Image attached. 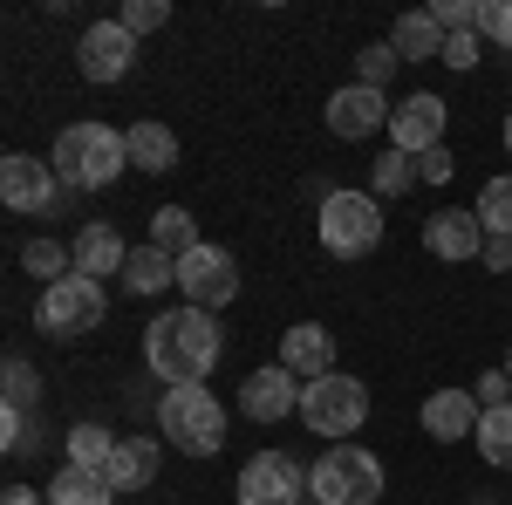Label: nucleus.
Wrapping results in <instances>:
<instances>
[{
    "mask_svg": "<svg viewBox=\"0 0 512 505\" xmlns=\"http://www.w3.org/2000/svg\"><path fill=\"white\" fill-rule=\"evenodd\" d=\"M424 253H437V260H478L485 253L478 212H431L424 219Z\"/></svg>",
    "mask_w": 512,
    "mask_h": 505,
    "instance_id": "f3484780",
    "label": "nucleus"
},
{
    "mask_svg": "<svg viewBox=\"0 0 512 505\" xmlns=\"http://www.w3.org/2000/svg\"><path fill=\"white\" fill-rule=\"evenodd\" d=\"M478 417H485V410H478V396H472V389H458V383L424 396V437H437V444L478 437Z\"/></svg>",
    "mask_w": 512,
    "mask_h": 505,
    "instance_id": "dca6fc26",
    "label": "nucleus"
},
{
    "mask_svg": "<svg viewBox=\"0 0 512 505\" xmlns=\"http://www.w3.org/2000/svg\"><path fill=\"white\" fill-rule=\"evenodd\" d=\"M301 424L315 430V437H335V444H349L355 430L369 424V383H355V376H321V383H301Z\"/></svg>",
    "mask_w": 512,
    "mask_h": 505,
    "instance_id": "423d86ee",
    "label": "nucleus"
},
{
    "mask_svg": "<svg viewBox=\"0 0 512 505\" xmlns=\"http://www.w3.org/2000/svg\"><path fill=\"white\" fill-rule=\"evenodd\" d=\"M444 96H431V89H417V96H403L396 103V117H390V144L396 151H410V157H424L444 144Z\"/></svg>",
    "mask_w": 512,
    "mask_h": 505,
    "instance_id": "f8f14e48",
    "label": "nucleus"
},
{
    "mask_svg": "<svg viewBox=\"0 0 512 505\" xmlns=\"http://www.w3.org/2000/svg\"><path fill=\"white\" fill-rule=\"evenodd\" d=\"M444 69H478V35H444Z\"/></svg>",
    "mask_w": 512,
    "mask_h": 505,
    "instance_id": "c9c22d12",
    "label": "nucleus"
},
{
    "mask_svg": "<svg viewBox=\"0 0 512 505\" xmlns=\"http://www.w3.org/2000/svg\"><path fill=\"white\" fill-rule=\"evenodd\" d=\"M280 369H287V376H301V383L335 376V335H328L321 321H294V328L280 335Z\"/></svg>",
    "mask_w": 512,
    "mask_h": 505,
    "instance_id": "2eb2a0df",
    "label": "nucleus"
},
{
    "mask_svg": "<svg viewBox=\"0 0 512 505\" xmlns=\"http://www.w3.org/2000/svg\"><path fill=\"white\" fill-rule=\"evenodd\" d=\"M506 157H512V110H506Z\"/></svg>",
    "mask_w": 512,
    "mask_h": 505,
    "instance_id": "ea45409f",
    "label": "nucleus"
},
{
    "mask_svg": "<svg viewBox=\"0 0 512 505\" xmlns=\"http://www.w3.org/2000/svg\"><path fill=\"white\" fill-rule=\"evenodd\" d=\"M117 444H123V437H110L103 424H76V430H69V465H82V471H110Z\"/></svg>",
    "mask_w": 512,
    "mask_h": 505,
    "instance_id": "393cba45",
    "label": "nucleus"
},
{
    "mask_svg": "<svg viewBox=\"0 0 512 505\" xmlns=\"http://www.w3.org/2000/svg\"><path fill=\"white\" fill-rule=\"evenodd\" d=\"M499 369H506V376H512V342H506V362H499Z\"/></svg>",
    "mask_w": 512,
    "mask_h": 505,
    "instance_id": "a19ab883",
    "label": "nucleus"
},
{
    "mask_svg": "<svg viewBox=\"0 0 512 505\" xmlns=\"http://www.w3.org/2000/svg\"><path fill=\"white\" fill-rule=\"evenodd\" d=\"M396 110L383 103V89H369V82H349V89H335L328 96V130L342 137V144H362V137H376Z\"/></svg>",
    "mask_w": 512,
    "mask_h": 505,
    "instance_id": "9b49d317",
    "label": "nucleus"
},
{
    "mask_svg": "<svg viewBox=\"0 0 512 505\" xmlns=\"http://www.w3.org/2000/svg\"><path fill=\"white\" fill-rule=\"evenodd\" d=\"M103 314H110V294H103V280H89V273H69V280L41 287V301H35V321L55 335V342L96 335V328H103Z\"/></svg>",
    "mask_w": 512,
    "mask_h": 505,
    "instance_id": "0eeeda50",
    "label": "nucleus"
},
{
    "mask_svg": "<svg viewBox=\"0 0 512 505\" xmlns=\"http://www.w3.org/2000/svg\"><path fill=\"white\" fill-rule=\"evenodd\" d=\"M396 69H403V55H396L390 41H369V48L355 55V82H369V89H390Z\"/></svg>",
    "mask_w": 512,
    "mask_h": 505,
    "instance_id": "c756f323",
    "label": "nucleus"
},
{
    "mask_svg": "<svg viewBox=\"0 0 512 505\" xmlns=\"http://www.w3.org/2000/svg\"><path fill=\"white\" fill-rule=\"evenodd\" d=\"M492 273H512V239H485V253H478Z\"/></svg>",
    "mask_w": 512,
    "mask_h": 505,
    "instance_id": "4c0bfd02",
    "label": "nucleus"
},
{
    "mask_svg": "<svg viewBox=\"0 0 512 505\" xmlns=\"http://www.w3.org/2000/svg\"><path fill=\"white\" fill-rule=\"evenodd\" d=\"M0 505H41V492H35V485H7V492H0Z\"/></svg>",
    "mask_w": 512,
    "mask_h": 505,
    "instance_id": "58836bf2",
    "label": "nucleus"
},
{
    "mask_svg": "<svg viewBox=\"0 0 512 505\" xmlns=\"http://www.w3.org/2000/svg\"><path fill=\"white\" fill-rule=\"evenodd\" d=\"M315 233L335 260H362L383 246V198L376 192H328L315 205Z\"/></svg>",
    "mask_w": 512,
    "mask_h": 505,
    "instance_id": "39448f33",
    "label": "nucleus"
},
{
    "mask_svg": "<svg viewBox=\"0 0 512 505\" xmlns=\"http://www.w3.org/2000/svg\"><path fill=\"white\" fill-rule=\"evenodd\" d=\"M472 396H478V410H506V403H512V376H506V369H485Z\"/></svg>",
    "mask_w": 512,
    "mask_h": 505,
    "instance_id": "72a5a7b5",
    "label": "nucleus"
},
{
    "mask_svg": "<svg viewBox=\"0 0 512 505\" xmlns=\"http://www.w3.org/2000/svg\"><path fill=\"white\" fill-rule=\"evenodd\" d=\"M123 144H130V164H137V171H151V178H164V171L178 164V130H171V123L137 117L130 130H123Z\"/></svg>",
    "mask_w": 512,
    "mask_h": 505,
    "instance_id": "6ab92c4d",
    "label": "nucleus"
},
{
    "mask_svg": "<svg viewBox=\"0 0 512 505\" xmlns=\"http://www.w3.org/2000/svg\"><path fill=\"white\" fill-rule=\"evenodd\" d=\"M478 226H485V239H512V171L478 192Z\"/></svg>",
    "mask_w": 512,
    "mask_h": 505,
    "instance_id": "cd10ccee",
    "label": "nucleus"
},
{
    "mask_svg": "<svg viewBox=\"0 0 512 505\" xmlns=\"http://www.w3.org/2000/svg\"><path fill=\"white\" fill-rule=\"evenodd\" d=\"M451 171H458V157L444 151V144H437V151H424V157H417V178H424V185H451Z\"/></svg>",
    "mask_w": 512,
    "mask_h": 505,
    "instance_id": "f704fd0d",
    "label": "nucleus"
},
{
    "mask_svg": "<svg viewBox=\"0 0 512 505\" xmlns=\"http://www.w3.org/2000/svg\"><path fill=\"white\" fill-rule=\"evenodd\" d=\"M55 192H62L55 164H41V157H28V151L0 157V205H7V212H48Z\"/></svg>",
    "mask_w": 512,
    "mask_h": 505,
    "instance_id": "9d476101",
    "label": "nucleus"
},
{
    "mask_svg": "<svg viewBox=\"0 0 512 505\" xmlns=\"http://www.w3.org/2000/svg\"><path fill=\"white\" fill-rule=\"evenodd\" d=\"M0 376H7V410H35V403H41V376L21 362V355H7Z\"/></svg>",
    "mask_w": 512,
    "mask_h": 505,
    "instance_id": "7c9ffc66",
    "label": "nucleus"
},
{
    "mask_svg": "<svg viewBox=\"0 0 512 505\" xmlns=\"http://www.w3.org/2000/svg\"><path fill=\"white\" fill-rule=\"evenodd\" d=\"M308 505H315V499H308Z\"/></svg>",
    "mask_w": 512,
    "mask_h": 505,
    "instance_id": "79ce46f5",
    "label": "nucleus"
},
{
    "mask_svg": "<svg viewBox=\"0 0 512 505\" xmlns=\"http://www.w3.org/2000/svg\"><path fill=\"white\" fill-rule=\"evenodd\" d=\"M158 430L178 444V451L212 458V451L226 444V403H219L205 383H178V389H164V403H158Z\"/></svg>",
    "mask_w": 512,
    "mask_h": 505,
    "instance_id": "20e7f679",
    "label": "nucleus"
},
{
    "mask_svg": "<svg viewBox=\"0 0 512 505\" xmlns=\"http://www.w3.org/2000/svg\"><path fill=\"white\" fill-rule=\"evenodd\" d=\"M130 267V246L117 239V226H103V219H89L76 233V273H89V280H103V273H123Z\"/></svg>",
    "mask_w": 512,
    "mask_h": 505,
    "instance_id": "a211bd4d",
    "label": "nucleus"
},
{
    "mask_svg": "<svg viewBox=\"0 0 512 505\" xmlns=\"http://www.w3.org/2000/svg\"><path fill=\"white\" fill-rule=\"evenodd\" d=\"M48 164H55V178L69 192H103V185H117L123 171H130V144H123V130H110V123H69L55 137Z\"/></svg>",
    "mask_w": 512,
    "mask_h": 505,
    "instance_id": "f03ea898",
    "label": "nucleus"
},
{
    "mask_svg": "<svg viewBox=\"0 0 512 505\" xmlns=\"http://www.w3.org/2000/svg\"><path fill=\"white\" fill-rule=\"evenodd\" d=\"M219 355H226V335H219V321L205 308H171L144 328V362H151V376L171 383V389L205 383V376L219 369Z\"/></svg>",
    "mask_w": 512,
    "mask_h": 505,
    "instance_id": "f257e3e1",
    "label": "nucleus"
},
{
    "mask_svg": "<svg viewBox=\"0 0 512 505\" xmlns=\"http://www.w3.org/2000/svg\"><path fill=\"white\" fill-rule=\"evenodd\" d=\"M410 185H417V157L410 151H376V164H369V192L376 198H396V192H410Z\"/></svg>",
    "mask_w": 512,
    "mask_h": 505,
    "instance_id": "a878e982",
    "label": "nucleus"
},
{
    "mask_svg": "<svg viewBox=\"0 0 512 505\" xmlns=\"http://www.w3.org/2000/svg\"><path fill=\"white\" fill-rule=\"evenodd\" d=\"M178 294H185V308L219 314L239 294V260L226 246H192V253L178 260Z\"/></svg>",
    "mask_w": 512,
    "mask_h": 505,
    "instance_id": "6e6552de",
    "label": "nucleus"
},
{
    "mask_svg": "<svg viewBox=\"0 0 512 505\" xmlns=\"http://www.w3.org/2000/svg\"><path fill=\"white\" fill-rule=\"evenodd\" d=\"M130 55H137V35H130L123 21H96V28L76 41V62H82V76H89V82H123Z\"/></svg>",
    "mask_w": 512,
    "mask_h": 505,
    "instance_id": "4468645a",
    "label": "nucleus"
},
{
    "mask_svg": "<svg viewBox=\"0 0 512 505\" xmlns=\"http://www.w3.org/2000/svg\"><path fill=\"white\" fill-rule=\"evenodd\" d=\"M130 35H158L164 21H171V0H123V14H117Z\"/></svg>",
    "mask_w": 512,
    "mask_h": 505,
    "instance_id": "2f4dec72",
    "label": "nucleus"
},
{
    "mask_svg": "<svg viewBox=\"0 0 512 505\" xmlns=\"http://www.w3.org/2000/svg\"><path fill=\"white\" fill-rule=\"evenodd\" d=\"M0 430H7V437H0V444H7V458H28V451H35V410H7Z\"/></svg>",
    "mask_w": 512,
    "mask_h": 505,
    "instance_id": "473e14b6",
    "label": "nucleus"
},
{
    "mask_svg": "<svg viewBox=\"0 0 512 505\" xmlns=\"http://www.w3.org/2000/svg\"><path fill=\"white\" fill-rule=\"evenodd\" d=\"M158 465H164L158 437H123L117 458H110V485H117V492H144V485L158 478Z\"/></svg>",
    "mask_w": 512,
    "mask_h": 505,
    "instance_id": "aec40b11",
    "label": "nucleus"
},
{
    "mask_svg": "<svg viewBox=\"0 0 512 505\" xmlns=\"http://www.w3.org/2000/svg\"><path fill=\"white\" fill-rule=\"evenodd\" d=\"M390 48L403 62H444V28H437L431 7H417V14H403L390 28Z\"/></svg>",
    "mask_w": 512,
    "mask_h": 505,
    "instance_id": "412c9836",
    "label": "nucleus"
},
{
    "mask_svg": "<svg viewBox=\"0 0 512 505\" xmlns=\"http://www.w3.org/2000/svg\"><path fill=\"white\" fill-rule=\"evenodd\" d=\"M431 14H437V28H444V35H485L492 0H437Z\"/></svg>",
    "mask_w": 512,
    "mask_h": 505,
    "instance_id": "c85d7f7f",
    "label": "nucleus"
},
{
    "mask_svg": "<svg viewBox=\"0 0 512 505\" xmlns=\"http://www.w3.org/2000/svg\"><path fill=\"white\" fill-rule=\"evenodd\" d=\"M239 410L253 417V424H280V417H301V376H287V369H253L246 383H239Z\"/></svg>",
    "mask_w": 512,
    "mask_h": 505,
    "instance_id": "ddd939ff",
    "label": "nucleus"
},
{
    "mask_svg": "<svg viewBox=\"0 0 512 505\" xmlns=\"http://www.w3.org/2000/svg\"><path fill=\"white\" fill-rule=\"evenodd\" d=\"M308 499L315 505H376L383 499V458L362 444H328L308 471Z\"/></svg>",
    "mask_w": 512,
    "mask_h": 505,
    "instance_id": "7ed1b4c3",
    "label": "nucleus"
},
{
    "mask_svg": "<svg viewBox=\"0 0 512 505\" xmlns=\"http://www.w3.org/2000/svg\"><path fill=\"white\" fill-rule=\"evenodd\" d=\"M478 458H485L492 471H512V403L478 417Z\"/></svg>",
    "mask_w": 512,
    "mask_h": 505,
    "instance_id": "bb28decb",
    "label": "nucleus"
},
{
    "mask_svg": "<svg viewBox=\"0 0 512 505\" xmlns=\"http://www.w3.org/2000/svg\"><path fill=\"white\" fill-rule=\"evenodd\" d=\"M151 246L171 253V260H185L192 246H205V239H198V219L185 212V205H158V212H151Z\"/></svg>",
    "mask_w": 512,
    "mask_h": 505,
    "instance_id": "b1692460",
    "label": "nucleus"
},
{
    "mask_svg": "<svg viewBox=\"0 0 512 505\" xmlns=\"http://www.w3.org/2000/svg\"><path fill=\"white\" fill-rule=\"evenodd\" d=\"M123 287H130V294H158V287H178V260H171V253H158V246L144 239V246H130Z\"/></svg>",
    "mask_w": 512,
    "mask_h": 505,
    "instance_id": "5701e85b",
    "label": "nucleus"
},
{
    "mask_svg": "<svg viewBox=\"0 0 512 505\" xmlns=\"http://www.w3.org/2000/svg\"><path fill=\"white\" fill-rule=\"evenodd\" d=\"M123 492L110 485V471H82V465H62L55 485H48V505H117Z\"/></svg>",
    "mask_w": 512,
    "mask_h": 505,
    "instance_id": "4be33fe9",
    "label": "nucleus"
},
{
    "mask_svg": "<svg viewBox=\"0 0 512 505\" xmlns=\"http://www.w3.org/2000/svg\"><path fill=\"white\" fill-rule=\"evenodd\" d=\"M485 41L512 48V0H492V14H485Z\"/></svg>",
    "mask_w": 512,
    "mask_h": 505,
    "instance_id": "e433bc0d",
    "label": "nucleus"
},
{
    "mask_svg": "<svg viewBox=\"0 0 512 505\" xmlns=\"http://www.w3.org/2000/svg\"><path fill=\"white\" fill-rule=\"evenodd\" d=\"M239 505H308V471L287 451H260L239 471Z\"/></svg>",
    "mask_w": 512,
    "mask_h": 505,
    "instance_id": "1a4fd4ad",
    "label": "nucleus"
}]
</instances>
